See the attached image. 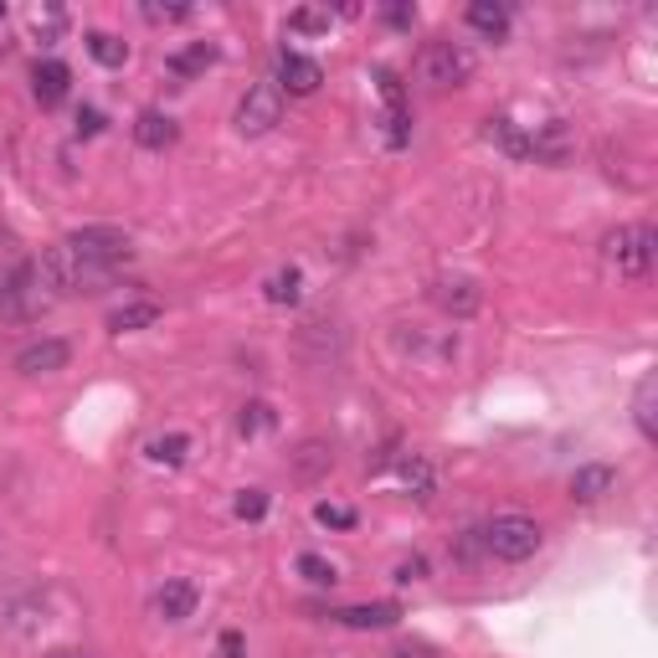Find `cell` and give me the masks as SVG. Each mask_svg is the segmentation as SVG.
<instances>
[{"label": "cell", "instance_id": "obj_31", "mask_svg": "<svg viewBox=\"0 0 658 658\" xmlns=\"http://www.w3.org/2000/svg\"><path fill=\"white\" fill-rule=\"evenodd\" d=\"M396 581H402V587H412V581H427V561L423 556L402 561V566H396Z\"/></svg>", "mask_w": 658, "mask_h": 658}, {"label": "cell", "instance_id": "obj_18", "mask_svg": "<svg viewBox=\"0 0 658 658\" xmlns=\"http://www.w3.org/2000/svg\"><path fill=\"white\" fill-rule=\"evenodd\" d=\"M654 406H658V381H654V376H643V381H638V396H633V423H638L643 442H658V417H654Z\"/></svg>", "mask_w": 658, "mask_h": 658}, {"label": "cell", "instance_id": "obj_29", "mask_svg": "<svg viewBox=\"0 0 658 658\" xmlns=\"http://www.w3.org/2000/svg\"><path fill=\"white\" fill-rule=\"evenodd\" d=\"M288 32H330V11H293Z\"/></svg>", "mask_w": 658, "mask_h": 658}, {"label": "cell", "instance_id": "obj_1", "mask_svg": "<svg viewBox=\"0 0 658 658\" xmlns=\"http://www.w3.org/2000/svg\"><path fill=\"white\" fill-rule=\"evenodd\" d=\"M654 253H658V232L648 221H627V227H612L602 236V263L612 273H623V278H648Z\"/></svg>", "mask_w": 658, "mask_h": 658}, {"label": "cell", "instance_id": "obj_3", "mask_svg": "<svg viewBox=\"0 0 658 658\" xmlns=\"http://www.w3.org/2000/svg\"><path fill=\"white\" fill-rule=\"evenodd\" d=\"M68 247L83 268L108 273V278H114V273L135 257V236L124 232V227H78V232L68 236Z\"/></svg>", "mask_w": 658, "mask_h": 658}, {"label": "cell", "instance_id": "obj_13", "mask_svg": "<svg viewBox=\"0 0 658 658\" xmlns=\"http://www.w3.org/2000/svg\"><path fill=\"white\" fill-rule=\"evenodd\" d=\"M135 139H139V150H170L181 139V129H175V118L165 108H145L135 118Z\"/></svg>", "mask_w": 658, "mask_h": 658}, {"label": "cell", "instance_id": "obj_27", "mask_svg": "<svg viewBox=\"0 0 658 658\" xmlns=\"http://www.w3.org/2000/svg\"><path fill=\"white\" fill-rule=\"evenodd\" d=\"M314 520H320L324 530H350V524H355V509H350V505H330V499H320V505H314Z\"/></svg>", "mask_w": 658, "mask_h": 658}, {"label": "cell", "instance_id": "obj_5", "mask_svg": "<svg viewBox=\"0 0 658 658\" xmlns=\"http://www.w3.org/2000/svg\"><path fill=\"white\" fill-rule=\"evenodd\" d=\"M284 118V93H278V83H253L247 93H242V103H236V135H268L273 124Z\"/></svg>", "mask_w": 658, "mask_h": 658}, {"label": "cell", "instance_id": "obj_28", "mask_svg": "<svg viewBox=\"0 0 658 658\" xmlns=\"http://www.w3.org/2000/svg\"><path fill=\"white\" fill-rule=\"evenodd\" d=\"M268 515V494L263 489H242L236 494V520H263Z\"/></svg>", "mask_w": 658, "mask_h": 658}, {"label": "cell", "instance_id": "obj_4", "mask_svg": "<svg viewBox=\"0 0 658 658\" xmlns=\"http://www.w3.org/2000/svg\"><path fill=\"white\" fill-rule=\"evenodd\" d=\"M473 68H478V57H473L463 42H448V36L427 42V47H423V62H417L423 83H432V88H463V83L473 78Z\"/></svg>", "mask_w": 658, "mask_h": 658}, {"label": "cell", "instance_id": "obj_14", "mask_svg": "<svg viewBox=\"0 0 658 658\" xmlns=\"http://www.w3.org/2000/svg\"><path fill=\"white\" fill-rule=\"evenodd\" d=\"M201 602V591L191 587V581H165V587L154 591V612L165 617V623H186L191 612Z\"/></svg>", "mask_w": 658, "mask_h": 658}, {"label": "cell", "instance_id": "obj_19", "mask_svg": "<svg viewBox=\"0 0 658 658\" xmlns=\"http://www.w3.org/2000/svg\"><path fill=\"white\" fill-rule=\"evenodd\" d=\"M211 62H217V47H211V42H191V47H181L170 57V72H175V78H196V72H206Z\"/></svg>", "mask_w": 658, "mask_h": 658}, {"label": "cell", "instance_id": "obj_26", "mask_svg": "<svg viewBox=\"0 0 658 658\" xmlns=\"http://www.w3.org/2000/svg\"><path fill=\"white\" fill-rule=\"evenodd\" d=\"M268 427H273L268 402H247L242 412H236V432H242V438H253V432H268Z\"/></svg>", "mask_w": 658, "mask_h": 658}, {"label": "cell", "instance_id": "obj_21", "mask_svg": "<svg viewBox=\"0 0 658 658\" xmlns=\"http://www.w3.org/2000/svg\"><path fill=\"white\" fill-rule=\"evenodd\" d=\"M145 453H150V463L181 469V463H186V453H191V438H186V432H165V438H154Z\"/></svg>", "mask_w": 658, "mask_h": 658}, {"label": "cell", "instance_id": "obj_32", "mask_svg": "<svg viewBox=\"0 0 658 658\" xmlns=\"http://www.w3.org/2000/svg\"><path fill=\"white\" fill-rule=\"evenodd\" d=\"M191 5H145V21H186Z\"/></svg>", "mask_w": 658, "mask_h": 658}, {"label": "cell", "instance_id": "obj_7", "mask_svg": "<svg viewBox=\"0 0 658 658\" xmlns=\"http://www.w3.org/2000/svg\"><path fill=\"white\" fill-rule=\"evenodd\" d=\"M278 93H293V99H309V93H320L324 83V68L314 62V57H304V51H284L278 57Z\"/></svg>", "mask_w": 658, "mask_h": 658}, {"label": "cell", "instance_id": "obj_23", "mask_svg": "<svg viewBox=\"0 0 658 658\" xmlns=\"http://www.w3.org/2000/svg\"><path fill=\"white\" fill-rule=\"evenodd\" d=\"M402 484L412 494H417V499H432V484H438V478H432V463H427V458H402Z\"/></svg>", "mask_w": 658, "mask_h": 658}, {"label": "cell", "instance_id": "obj_8", "mask_svg": "<svg viewBox=\"0 0 658 658\" xmlns=\"http://www.w3.org/2000/svg\"><path fill=\"white\" fill-rule=\"evenodd\" d=\"M339 627H355V633H381V627H396L402 623V608L396 602H355V608H339L335 612Z\"/></svg>", "mask_w": 658, "mask_h": 658}, {"label": "cell", "instance_id": "obj_12", "mask_svg": "<svg viewBox=\"0 0 658 658\" xmlns=\"http://www.w3.org/2000/svg\"><path fill=\"white\" fill-rule=\"evenodd\" d=\"M463 21H469L484 42H505L509 36V5L505 0H473L469 11H463Z\"/></svg>", "mask_w": 658, "mask_h": 658}, {"label": "cell", "instance_id": "obj_16", "mask_svg": "<svg viewBox=\"0 0 658 658\" xmlns=\"http://www.w3.org/2000/svg\"><path fill=\"white\" fill-rule=\"evenodd\" d=\"M160 314H165V309L154 304V299H139V304L114 309V314H108V330H114V335H135V330H150V324H160Z\"/></svg>", "mask_w": 658, "mask_h": 658}, {"label": "cell", "instance_id": "obj_2", "mask_svg": "<svg viewBox=\"0 0 658 658\" xmlns=\"http://www.w3.org/2000/svg\"><path fill=\"white\" fill-rule=\"evenodd\" d=\"M478 541H484V551H489L494 561L520 566V561H530L545 545V530H541V520H530V515H494V520L478 530Z\"/></svg>", "mask_w": 658, "mask_h": 658}, {"label": "cell", "instance_id": "obj_36", "mask_svg": "<svg viewBox=\"0 0 658 658\" xmlns=\"http://www.w3.org/2000/svg\"><path fill=\"white\" fill-rule=\"evenodd\" d=\"M62 658H83V654H62Z\"/></svg>", "mask_w": 658, "mask_h": 658}, {"label": "cell", "instance_id": "obj_11", "mask_svg": "<svg viewBox=\"0 0 658 658\" xmlns=\"http://www.w3.org/2000/svg\"><path fill=\"white\" fill-rule=\"evenodd\" d=\"M68 88H72L68 62L47 57V62H36V68H32V93H36V103H42V108L62 103V99H68Z\"/></svg>", "mask_w": 658, "mask_h": 658}, {"label": "cell", "instance_id": "obj_34", "mask_svg": "<svg viewBox=\"0 0 658 658\" xmlns=\"http://www.w3.org/2000/svg\"><path fill=\"white\" fill-rule=\"evenodd\" d=\"M396 658H442V654H438V648H427V643H406Z\"/></svg>", "mask_w": 658, "mask_h": 658}, {"label": "cell", "instance_id": "obj_24", "mask_svg": "<svg viewBox=\"0 0 658 658\" xmlns=\"http://www.w3.org/2000/svg\"><path fill=\"white\" fill-rule=\"evenodd\" d=\"M293 572L304 576V581H314V587H335V581H339V572H335V561H324V556H314V551H304V556L293 561Z\"/></svg>", "mask_w": 658, "mask_h": 658}, {"label": "cell", "instance_id": "obj_35", "mask_svg": "<svg viewBox=\"0 0 658 658\" xmlns=\"http://www.w3.org/2000/svg\"><path fill=\"white\" fill-rule=\"evenodd\" d=\"M386 21H391V26H412V21H417V11H406V5H391Z\"/></svg>", "mask_w": 658, "mask_h": 658}, {"label": "cell", "instance_id": "obj_30", "mask_svg": "<svg viewBox=\"0 0 658 658\" xmlns=\"http://www.w3.org/2000/svg\"><path fill=\"white\" fill-rule=\"evenodd\" d=\"M242 654H247V638H242L236 627H227L217 638V658H242Z\"/></svg>", "mask_w": 658, "mask_h": 658}, {"label": "cell", "instance_id": "obj_6", "mask_svg": "<svg viewBox=\"0 0 658 658\" xmlns=\"http://www.w3.org/2000/svg\"><path fill=\"white\" fill-rule=\"evenodd\" d=\"M68 360H72V345L68 339H32V345H21L16 350V371L21 376H57V371H68Z\"/></svg>", "mask_w": 658, "mask_h": 658}, {"label": "cell", "instance_id": "obj_9", "mask_svg": "<svg viewBox=\"0 0 658 658\" xmlns=\"http://www.w3.org/2000/svg\"><path fill=\"white\" fill-rule=\"evenodd\" d=\"M566 489H572L576 505H597V499H608V494L617 489V469H612V463H581Z\"/></svg>", "mask_w": 658, "mask_h": 658}, {"label": "cell", "instance_id": "obj_33", "mask_svg": "<svg viewBox=\"0 0 658 658\" xmlns=\"http://www.w3.org/2000/svg\"><path fill=\"white\" fill-rule=\"evenodd\" d=\"M99 129H103V114H99V108H83V114H78V135L93 139Z\"/></svg>", "mask_w": 658, "mask_h": 658}, {"label": "cell", "instance_id": "obj_17", "mask_svg": "<svg viewBox=\"0 0 658 658\" xmlns=\"http://www.w3.org/2000/svg\"><path fill=\"white\" fill-rule=\"evenodd\" d=\"M263 299H268V304H278V309L299 304V299H304V273L293 268V263H288V268H278L268 284H263Z\"/></svg>", "mask_w": 658, "mask_h": 658}, {"label": "cell", "instance_id": "obj_25", "mask_svg": "<svg viewBox=\"0 0 658 658\" xmlns=\"http://www.w3.org/2000/svg\"><path fill=\"white\" fill-rule=\"evenodd\" d=\"M489 135L499 139V145H505V154H515V160H530V135H520V129H515L509 118H494Z\"/></svg>", "mask_w": 658, "mask_h": 658}, {"label": "cell", "instance_id": "obj_20", "mask_svg": "<svg viewBox=\"0 0 658 658\" xmlns=\"http://www.w3.org/2000/svg\"><path fill=\"white\" fill-rule=\"evenodd\" d=\"M83 42H88V57H93V62H103V68H124V62H129V42H118V36L88 32Z\"/></svg>", "mask_w": 658, "mask_h": 658}, {"label": "cell", "instance_id": "obj_15", "mask_svg": "<svg viewBox=\"0 0 658 658\" xmlns=\"http://www.w3.org/2000/svg\"><path fill=\"white\" fill-rule=\"evenodd\" d=\"M438 304L448 309L453 320H469V314H478L484 293H478V284H473V278H448V284H438Z\"/></svg>", "mask_w": 658, "mask_h": 658}, {"label": "cell", "instance_id": "obj_22", "mask_svg": "<svg viewBox=\"0 0 658 658\" xmlns=\"http://www.w3.org/2000/svg\"><path fill=\"white\" fill-rule=\"evenodd\" d=\"M330 463H335V453H330L320 438H309L304 448H299V458H293V473H299V478H320Z\"/></svg>", "mask_w": 658, "mask_h": 658}, {"label": "cell", "instance_id": "obj_10", "mask_svg": "<svg viewBox=\"0 0 658 658\" xmlns=\"http://www.w3.org/2000/svg\"><path fill=\"white\" fill-rule=\"evenodd\" d=\"M572 129L561 124V118H551V124H541L535 135H530V160H541V165H566L572 160Z\"/></svg>", "mask_w": 658, "mask_h": 658}]
</instances>
